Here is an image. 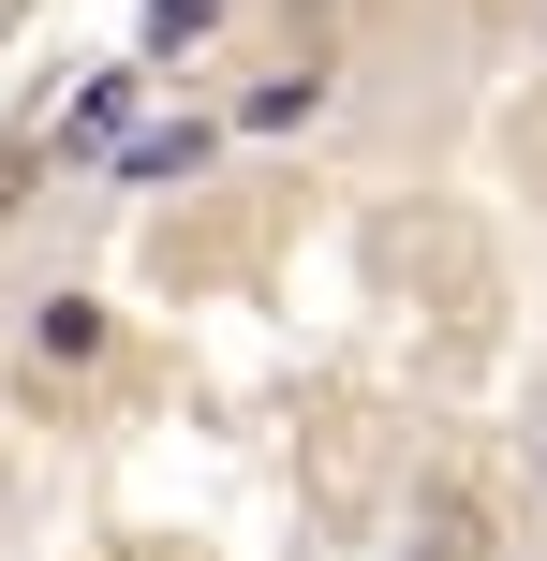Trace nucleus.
Instances as JSON below:
<instances>
[{
    "label": "nucleus",
    "instance_id": "f257e3e1",
    "mask_svg": "<svg viewBox=\"0 0 547 561\" xmlns=\"http://www.w3.org/2000/svg\"><path fill=\"white\" fill-rule=\"evenodd\" d=\"M15 340H30V369H104V340H118V325H104V296H30V310H15Z\"/></svg>",
    "mask_w": 547,
    "mask_h": 561
},
{
    "label": "nucleus",
    "instance_id": "f03ea898",
    "mask_svg": "<svg viewBox=\"0 0 547 561\" xmlns=\"http://www.w3.org/2000/svg\"><path fill=\"white\" fill-rule=\"evenodd\" d=\"M414 561H503V517L474 488H414Z\"/></svg>",
    "mask_w": 547,
    "mask_h": 561
},
{
    "label": "nucleus",
    "instance_id": "7ed1b4c3",
    "mask_svg": "<svg viewBox=\"0 0 547 561\" xmlns=\"http://www.w3.org/2000/svg\"><path fill=\"white\" fill-rule=\"evenodd\" d=\"M311 118H326V59H266L237 89V134H311Z\"/></svg>",
    "mask_w": 547,
    "mask_h": 561
},
{
    "label": "nucleus",
    "instance_id": "20e7f679",
    "mask_svg": "<svg viewBox=\"0 0 547 561\" xmlns=\"http://www.w3.org/2000/svg\"><path fill=\"white\" fill-rule=\"evenodd\" d=\"M207 148H223L207 118H148V134H118V193H163V178H193V163H207Z\"/></svg>",
    "mask_w": 547,
    "mask_h": 561
},
{
    "label": "nucleus",
    "instance_id": "39448f33",
    "mask_svg": "<svg viewBox=\"0 0 547 561\" xmlns=\"http://www.w3.org/2000/svg\"><path fill=\"white\" fill-rule=\"evenodd\" d=\"M134 104H148V75H89L75 104H59V163H89V148H118V134H134Z\"/></svg>",
    "mask_w": 547,
    "mask_h": 561
},
{
    "label": "nucleus",
    "instance_id": "423d86ee",
    "mask_svg": "<svg viewBox=\"0 0 547 561\" xmlns=\"http://www.w3.org/2000/svg\"><path fill=\"white\" fill-rule=\"evenodd\" d=\"M223 30V0H148V59H178V45H207Z\"/></svg>",
    "mask_w": 547,
    "mask_h": 561
},
{
    "label": "nucleus",
    "instance_id": "0eeeda50",
    "mask_svg": "<svg viewBox=\"0 0 547 561\" xmlns=\"http://www.w3.org/2000/svg\"><path fill=\"white\" fill-rule=\"evenodd\" d=\"M533 488H547V428H533Z\"/></svg>",
    "mask_w": 547,
    "mask_h": 561
}]
</instances>
